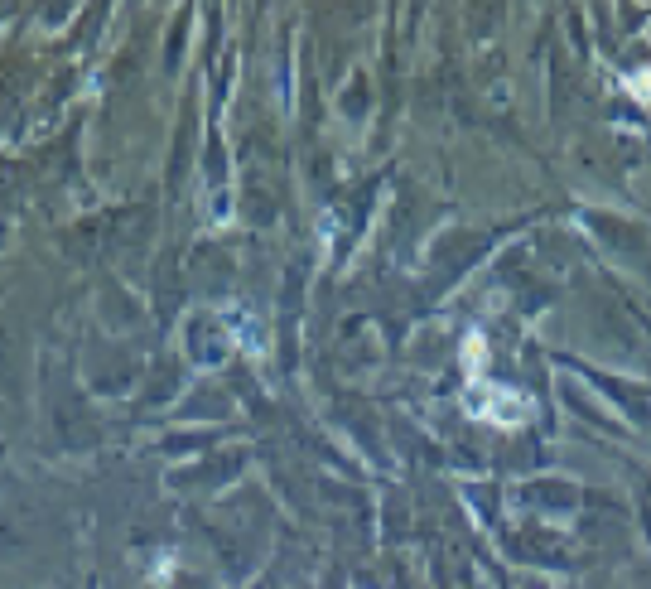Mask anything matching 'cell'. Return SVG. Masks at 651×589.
I'll list each match as a JSON object with an SVG mask.
<instances>
[{
    "instance_id": "cell-1",
    "label": "cell",
    "mask_w": 651,
    "mask_h": 589,
    "mask_svg": "<svg viewBox=\"0 0 651 589\" xmlns=\"http://www.w3.org/2000/svg\"><path fill=\"white\" fill-rule=\"evenodd\" d=\"M468 406L483 411L492 425H521L526 416H531V406H526L516 392H502V387H488V382H483V392L468 396Z\"/></svg>"
},
{
    "instance_id": "cell-2",
    "label": "cell",
    "mask_w": 651,
    "mask_h": 589,
    "mask_svg": "<svg viewBox=\"0 0 651 589\" xmlns=\"http://www.w3.org/2000/svg\"><path fill=\"white\" fill-rule=\"evenodd\" d=\"M627 92H632L637 102H647V107H651V68H642L637 78H627Z\"/></svg>"
}]
</instances>
